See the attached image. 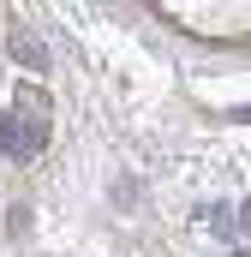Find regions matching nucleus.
I'll use <instances>...</instances> for the list:
<instances>
[{
    "label": "nucleus",
    "instance_id": "7ed1b4c3",
    "mask_svg": "<svg viewBox=\"0 0 251 257\" xmlns=\"http://www.w3.org/2000/svg\"><path fill=\"white\" fill-rule=\"evenodd\" d=\"M245 221H251V203H245Z\"/></svg>",
    "mask_w": 251,
    "mask_h": 257
},
{
    "label": "nucleus",
    "instance_id": "f257e3e1",
    "mask_svg": "<svg viewBox=\"0 0 251 257\" xmlns=\"http://www.w3.org/2000/svg\"><path fill=\"white\" fill-rule=\"evenodd\" d=\"M0 150H6L12 162H36V150H42V120L0 114Z\"/></svg>",
    "mask_w": 251,
    "mask_h": 257
},
{
    "label": "nucleus",
    "instance_id": "f03ea898",
    "mask_svg": "<svg viewBox=\"0 0 251 257\" xmlns=\"http://www.w3.org/2000/svg\"><path fill=\"white\" fill-rule=\"evenodd\" d=\"M12 60L30 66V72H48V54H42V42H36L30 30H12Z\"/></svg>",
    "mask_w": 251,
    "mask_h": 257
}]
</instances>
